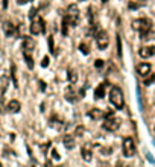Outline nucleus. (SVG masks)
<instances>
[{
  "label": "nucleus",
  "mask_w": 155,
  "mask_h": 167,
  "mask_svg": "<svg viewBox=\"0 0 155 167\" xmlns=\"http://www.w3.org/2000/svg\"><path fill=\"white\" fill-rule=\"evenodd\" d=\"M109 100L111 103L117 108V109H122L125 106V99H123V93L119 87H113L111 91H109Z\"/></svg>",
  "instance_id": "obj_1"
},
{
  "label": "nucleus",
  "mask_w": 155,
  "mask_h": 167,
  "mask_svg": "<svg viewBox=\"0 0 155 167\" xmlns=\"http://www.w3.org/2000/svg\"><path fill=\"white\" fill-rule=\"evenodd\" d=\"M132 28L139 31L140 34H145V32L152 31V21L149 18H136L132 21Z\"/></svg>",
  "instance_id": "obj_2"
},
{
  "label": "nucleus",
  "mask_w": 155,
  "mask_h": 167,
  "mask_svg": "<svg viewBox=\"0 0 155 167\" xmlns=\"http://www.w3.org/2000/svg\"><path fill=\"white\" fill-rule=\"evenodd\" d=\"M79 8L76 5H70L67 8V14H65V17L69 18V23H70V26L76 28L79 25V20H81V15H79Z\"/></svg>",
  "instance_id": "obj_3"
},
{
  "label": "nucleus",
  "mask_w": 155,
  "mask_h": 167,
  "mask_svg": "<svg viewBox=\"0 0 155 167\" xmlns=\"http://www.w3.org/2000/svg\"><path fill=\"white\" fill-rule=\"evenodd\" d=\"M31 34L34 35H40V34H44V31H46V25H44V20L41 17H35L32 18V23H31V28H29Z\"/></svg>",
  "instance_id": "obj_4"
},
{
  "label": "nucleus",
  "mask_w": 155,
  "mask_h": 167,
  "mask_svg": "<svg viewBox=\"0 0 155 167\" xmlns=\"http://www.w3.org/2000/svg\"><path fill=\"white\" fill-rule=\"evenodd\" d=\"M123 155L126 158H131L136 155V141L131 137H126L123 140Z\"/></svg>",
  "instance_id": "obj_5"
},
{
  "label": "nucleus",
  "mask_w": 155,
  "mask_h": 167,
  "mask_svg": "<svg viewBox=\"0 0 155 167\" xmlns=\"http://www.w3.org/2000/svg\"><path fill=\"white\" fill-rule=\"evenodd\" d=\"M102 128L105 131H108V132H116L120 128V120H119L117 117H114V115L113 117H108V118H105Z\"/></svg>",
  "instance_id": "obj_6"
},
{
  "label": "nucleus",
  "mask_w": 155,
  "mask_h": 167,
  "mask_svg": "<svg viewBox=\"0 0 155 167\" xmlns=\"http://www.w3.org/2000/svg\"><path fill=\"white\" fill-rule=\"evenodd\" d=\"M81 157L87 163L91 161V158H93V145L91 143H85V145L81 148Z\"/></svg>",
  "instance_id": "obj_7"
},
{
  "label": "nucleus",
  "mask_w": 155,
  "mask_h": 167,
  "mask_svg": "<svg viewBox=\"0 0 155 167\" xmlns=\"http://www.w3.org/2000/svg\"><path fill=\"white\" fill-rule=\"evenodd\" d=\"M109 40H108V34L105 31H99L96 34V44L99 49H106V46H108Z\"/></svg>",
  "instance_id": "obj_8"
},
{
  "label": "nucleus",
  "mask_w": 155,
  "mask_h": 167,
  "mask_svg": "<svg viewBox=\"0 0 155 167\" xmlns=\"http://www.w3.org/2000/svg\"><path fill=\"white\" fill-rule=\"evenodd\" d=\"M35 41L31 37H23V53H34Z\"/></svg>",
  "instance_id": "obj_9"
},
{
  "label": "nucleus",
  "mask_w": 155,
  "mask_h": 167,
  "mask_svg": "<svg viewBox=\"0 0 155 167\" xmlns=\"http://www.w3.org/2000/svg\"><path fill=\"white\" fill-rule=\"evenodd\" d=\"M3 31H5V35H6V37H14V35H18L17 28L12 25L11 21H5V23H3Z\"/></svg>",
  "instance_id": "obj_10"
},
{
  "label": "nucleus",
  "mask_w": 155,
  "mask_h": 167,
  "mask_svg": "<svg viewBox=\"0 0 155 167\" xmlns=\"http://www.w3.org/2000/svg\"><path fill=\"white\" fill-rule=\"evenodd\" d=\"M139 55L142 58H151L155 55V46H145L139 50Z\"/></svg>",
  "instance_id": "obj_11"
},
{
  "label": "nucleus",
  "mask_w": 155,
  "mask_h": 167,
  "mask_svg": "<svg viewBox=\"0 0 155 167\" xmlns=\"http://www.w3.org/2000/svg\"><path fill=\"white\" fill-rule=\"evenodd\" d=\"M137 73L142 76V78H146L149 73H151V64L149 62H142L137 65Z\"/></svg>",
  "instance_id": "obj_12"
},
{
  "label": "nucleus",
  "mask_w": 155,
  "mask_h": 167,
  "mask_svg": "<svg viewBox=\"0 0 155 167\" xmlns=\"http://www.w3.org/2000/svg\"><path fill=\"white\" fill-rule=\"evenodd\" d=\"M62 143H64V146L67 148V149H73V148L76 146V140H75V135H70V134L64 135V138H62Z\"/></svg>",
  "instance_id": "obj_13"
},
{
  "label": "nucleus",
  "mask_w": 155,
  "mask_h": 167,
  "mask_svg": "<svg viewBox=\"0 0 155 167\" xmlns=\"http://www.w3.org/2000/svg\"><path fill=\"white\" fill-rule=\"evenodd\" d=\"M106 85H108V82H103V84H100L94 90V99H103V96H105V87Z\"/></svg>",
  "instance_id": "obj_14"
},
{
  "label": "nucleus",
  "mask_w": 155,
  "mask_h": 167,
  "mask_svg": "<svg viewBox=\"0 0 155 167\" xmlns=\"http://www.w3.org/2000/svg\"><path fill=\"white\" fill-rule=\"evenodd\" d=\"M6 108H8V111H9V112H18V111H20V108H21V103H20L18 100H15V99H14V100H9V103H8V106H6Z\"/></svg>",
  "instance_id": "obj_15"
},
{
  "label": "nucleus",
  "mask_w": 155,
  "mask_h": 167,
  "mask_svg": "<svg viewBox=\"0 0 155 167\" xmlns=\"http://www.w3.org/2000/svg\"><path fill=\"white\" fill-rule=\"evenodd\" d=\"M65 99H67V102H70V103L78 102V96L73 93V88H72V87H70L67 91H65Z\"/></svg>",
  "instance_id": "obj_16"
},
{
  "label": "nucleus",
  "mask_w": 155,
  "mask_h": 167,
  "mask_svg": "<svg viewBox=\"0 0 155 167\" xmlns=\"http://www.w3.org/2000/svg\"><path fill=\"white\" fill-rule=\"evenodd\" d=\"M69 26H70L69 18L64 15V18H62V25H61V32H62V35H67V34H69Z\"/></svg>",
  "instance_id": "obj_17"
},
{
  "label": "nucleus",
  "mask_w": 155,
  "mask_h": 167,
  "mask_svg": "<svg viewBox=\"0 0 155 167\" xmlns=\"http://www.w3.org/2000/svg\"><path fill=\"white\" fill-rule=\"evenodd\" d=\"M23 58H25V61H26V65H28V68H34V58H32V53H23Z\"/></svg>",
  "instance_id": "obj_18"
},
{
  "label": "nucleus",
  "mask_w": 155,
  "mask_h": 167,
  "mask_svg": "<svg viewBox=\"0 0 155 167\" xmlns=\"http://www.w3.org/2000/svg\"><path fill=\"white\" fill-rule=\"evenodd\" d=\"M88 115H90L91 118H100V117L103 115V112H102L100 109H97V108H93V109L88 111Z\"/></svg>",
  "instance_id": "obj_19"
},
{
  "label": "nucleus",
  "mask_w": 155,
  "mask_h": 167,
  "mask_svg": "<svg viewBox=\"0 0 155 167\" xmlns=\"http://www.w3.org/2000/svg\"><path fill=\"white\" fill-rule=\"evenodd\" d=\"M79 52L84 53V55H88L90 53V46H88L87 43H81L79 44Z\"/></svg>",
  "instance_id": "obj_20"
},
{
  "label": "nucleus",
  "mask_w": 155,
  "mask_h": 167,
  "mask_svg": "<svg viewBox=\"0 0 155 167\" xmlns=\"http://www.w3.org/2000/svg\"><path fill=\"white\" fill-rule=\"evenodd\" d=\"M67 75H69V81H70V84H75L76 81H78V73L75 70H69L67 71Z\"/></svg>",
  "instance_id": "obj_21"
},
{
  "label": "nucleus",
  "mask_w": 155,
  "mask_h": 167,
  "mask_svg": "<svg viewBox=\"0 0 155 167\" xmlns=\"http://www.w3.org/2000/svg\"><path fill=\"white\" fill-rule=\"evenodd\" d=\"M154 82H155V75H151V73H149V75H148V76L143 79V84H145L146 87H148V85H152Z\"/></svg>",
  "instance_id": "obj_22"
},
{
  "label": "nucleus",
  "mask_w": 155,
  "mask_h": 167,
  "mask_svg": "<svg viewBox=\"0 0 155 167\" xmlns=\"http://www.w3.org/2000/svg\"><path fill=\"white\" fill-rule=\"evenodd\" d=\"M11 78H12V82H14L15 88H17L18 87V82H17V76H15V65L14 64L11 65Z\"/></svg>",
  "instance_id": "obj_23"
},
{
  "label": "nucleus",
  "mask_w": 155,
  "mask_h": 167,
  "mask_svg": "<svg viewBox=\"0 0 155 167\" xmlns=\"http://www.w3.org/2000/svg\"><path fill=\"white\" fill-rule=\"evenodd\" d=\"M47 43H49V50H50L53 55H56V50H55V44H53V37H49V38H47Z\"/></svg>",
  "instance_id": "obj_24"
},
{
  "label": "nucleus",
  "mask_w": 155,
  "mask_h": 167,
  "mask_svg": "<svg viewBox=\"0 0 155 167\" xmlns=\"http://www.w3.org/2000/svg\"><path fill=\"white\" fill-rule=\"evenodd\" d=\"M117 55L122 56V38H120V35H117Z\"/></svg>",
  "instance_id": "obj_25"
},
{
  "label": "nucleus",
  "mask_w": 155,
  "mask_h": 167,
  "mask_svg": "<svg viewBox=\"0 0 155 167\" xmlns=\"http://www.w3.org/2000/svg\"><path fill=\"white\" fill-rule=\"evenodd\" d=\"M41 67H44V68L49 67V56H44V58H43V61H41Z\"/></svg>",
  "instance_id": "obj_26"
},
{
  "label": "nucleus",
  "mask_w": 155,
  "mask_h": 167,
  "mask_svg": "<svg viewBox=\"0 0 155 167\" xmlns=\"http://www.w3.org/2000/svg\"><path fill=\"white\" fill-rule=\"evenodd\" d=\"M29 17H31V18H35V17H37V8H32V9L29 11Z\"/></svg>",
  "instance_id": "obj_27"
},
{
  "label": "nucleus",
  "mask_w": 155,
  "mask_h": 167,
  "mask_svg": "<svg viewBox=\"0 0 155 167\" xmlns=\"http://www.w3.org/2000/svg\"><path fill=\"white\" fill-rule=\"evenodd\" d=\"M94 65H96V68H102V67H103V61H102V59H97V61L94 62Z\"/></svg>",
  "instance_id": "obj_28"
},
{
  "label": "nucleus",
  "mask_w": 155,
  "mask_h": 167,
  "mask_svg": "<svg viewBox=\"0 0 155 167\" xmlns=\"http://www.w3.org/2000/svg\"><path fill=\"white\" fill-rule=\"evenodd\" d=\"M82 134H84V128H82V126H78V128H76V135L81 137Z\"/></svg>",
  "instance_id": "obj_29"
},
{
  "label": "nucleus",
  "mask_w": 155,
  "mask_h": 167,
  "mask_svg": "<svg viewBox=\"0 0 155 167\" xmlns=\"http://www.w3.org/2000/svg\"><path fill=\"white\" fill-rule=\"evenodd\" d=\"M46 87H47V85L44 84V81H40V90H41V91H46Z\"/></svg>",
  "instance_id": "obj_30"
},
{
  "label": "nucleus",
  "mask_w": 155,
  "mask_h": 167,
  "mask_svg": "<svg viewBox=\"0 0 155 167\" xmlns=\"http://www.w3.org/2000/svg\"><path fill=\"white\" fill-rule=\"evenodd\" d=\"M49 146H50V143H47V145H43V146H41V151H43V152H47Z\"/></svg>",
  "instance_id": "obj_31"
},
{
  "label": "nucleus",
  "mask_w": 155,
  "mask_h": 167,
  "mask_svg": "<svg viewBox=\"0 0 155 167\" xmlns=\"http://www.w3.org/2000/svg\"><path fill=\"white\" fill-rule=\"evenodd\" d=\"M116 167H129L128 164H125V163H122V161H119L117 164H116Z\"/></svg>",
  "instance_id": "obj_32"
},
{
  "label": "nucleus",
  "mask_w": 155,
  "mask_h": 167,
  "mask_svg": "<svg viewBox=\"0 0 155 167\" xmlns=\"http://www.w3.org/2000/svg\"><path fill=\"white\" fill-rule=\"evenodd\" d=\"M52 155H53V158H58V160H59V154H58V152H56L55 149L52 151Z\"/></svg>",
  "instance_id": "obj_33"
},
{
  "label": "nucleus",
  "mask_w": 155,
  "mask_h": 167,
  "mask_svg": "<svg viewBox=\"0 0 155 167\" xmlns=\"http://www.w3.org/2000/svg\"><path fill=\"white\" fill-rule=\"evenodd\" d=\"M17 2H18L20 5H23V3H26V2H28V0H17Z\"/></svg>",
  "instance_id": "obj_34"
},
{
  "label": "nucleus",
  "mask_w": 155,
  "mask_h": 167,
  "mask_svg": "<svg viewBox=\"0 0 155 167\" xmlns=\"http://www.w3.org/2000/svg\"><path fill=\"white\" fill-rule=\"evenodd\" d=\"M43 167H50V161H47V163H46V164H44Z\"/></svg>",
  "instance_id": "obj_35"
},
{
  "label": "nucleus",
  "mask_w": 155,
  "mask_h": 167,
  "mask_svg": "<svg viewBox=\"0 0 155 167\" xmlns=\"http://www.w3.org/2000/svg\"><path fill=\"white\" fill-rule=\"evenodd\" d=\"M100 2H102V3H106V2H108V0H100Z\"/></svg>",
  "instance_id": "obj_36"
},
{
  "label": "nucleus",
  "mask_w": 155,
  "mask_h": 167,
  "mask_svg": "<svg viewBox=\"0 0 155 167\" xmlns=\"http://www.w3.org/2000/svg\"><path fill=\"white\" fill-rule=\"evenodd\" d=\"M28 2H32V0H28Z\"/></svg>",
  "instance_id": "obj_37"
},
{
  "label": "nucleus",
  "mask_w": 155,
  "mask_h": 167,
  "mask_svg": "<svg viewBox=\"0 0 155 167\" xmlns=\"http://www.w3.org/2000/svg\"><path fill=\"white\" fill-rule=\"evenodd\" d=\"M154 131H155V126H154Z\"/></svg>",
  "instance_id": "obj_38"
},
{
  "label": "nucleus",
  "mask_w": 155,
  "mask_h": 167,
  "mask_svg": "<svg viewBox=\"0 0 155 167\" xmlns=\"http://www.w3.org/2000/svg\"><path fill=\"white\" fill-rule=\"evenodd\" d=\"M0 167H2V164H0Z\"/></svg>",
  "instance_id": "obj_39"
}]
</instances>
